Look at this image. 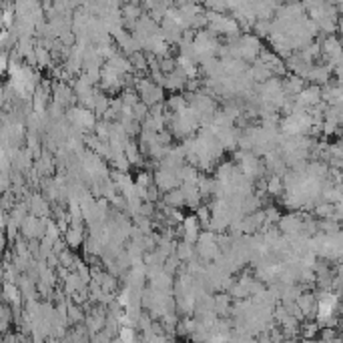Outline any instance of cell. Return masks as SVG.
I'll list each match as a JSON object with an SVG mask.
<instances>
[{
	"mask_svg": "<svg viewBox=\"0 0 343 343\" xmlns=\"http://www.w3.org/2000/svg\"><path fill=\"white\" fill-rule=\"evenodd\" d=\"M80 243H82V227L67 229V245L69 247H80Z\"/></svg>",
	"mask_w": 343,
	"mask_h": 343,
	"instance_id": "cell-1",
	"label": "cell"
}]
</instances>
